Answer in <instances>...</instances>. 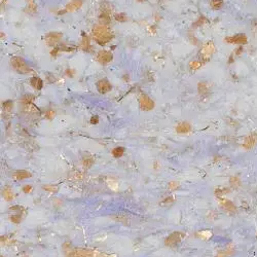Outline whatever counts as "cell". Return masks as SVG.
I'll use <instances>...</instances> for the list:
<instances>
[{
	"label": "cell",
	"instance_id": "1",
	"mask_svg": "<svg viewBox=\"0 0 257 257\" xmlns=\"http://www.w3.org/2000/svg\"><path fill=\"white\" fill-rule=\"evenodd\" d=\"M93 36H94L95 41L101 45L106 44V43L109 42L111 39H112V33L108 29L107 25L104 24L97 25L94 28V30H93Z\"/></svg>",
	"mask_w": 257,
	"mask_h": 257
},
{
	"label": "cell",
	"instance_id": "2",
	"mask_svg": "<svg viewBox=\"0 0 257 257\" xmlns=\"http://www.w3.org/2000/svg\"><path fill=\"white\" fill-rule=\"evenodd\" d=\"M10 64H11V67L19 73L27 74L32 71V69L26 64V62L20 57H13V59L10 60Z\"/></svg>",
	"mask_w": 257,
	"mask_h": 257
},
{
	"label": "cell",
	"instance_id": "3",
	"mask_svg": "<svg viewBox=\"0 0 257 257\" xmlns=\"http://www.w3.org/2000/svg\"><path fill=\"white\" fill-rule=\"evenodd\" d=\"M214 53V45H213L212 42H207L203 45L202 50H200V59L201 60H209L211 58L212 54Z\"/></svg>",
	"mask_w": 257,
	"mask_h": 257
},
{
	"label": "cell",
	"instance_id": "4",
	"mask_svg": "<svg viewBox=\"0 0 257 257\" xmlns=\"http://www.w3.org/2000/svg\"><path fill=\"white\" fill-rule=\"evenodd\" d=\"M62 33L59 32H50L48 34H46L45 36V42L47 45H55L57 43L60 42V40L62 39Z\"/></svg>",
	"mask_w": 257,
	"mask_h": 257
},
{
	"label": "cell",
	"instance_id": "5",
	"mask_svg": "<svg viewBox=\"0 0 257 257\" xmlns=\"http://www.w3.org/2000/svg\"><path fill=\"white\" fill-rule=\"evenodd\" d=\"M112 59H113V56L110 52H108V50H100V52L98 53V55H97V60L103 65L110 63V62L112 61Z\"/></svg>",
	"mask_w": 257,
	"mask_h": 257
},
{
	"label": "cell",
	"instance_id": "6",
	"mask_svg": "<svg viewBox=\"0 0 257 257\" xmlns=\"http://www.w3.org/2000/svg\"><path fill=\"white\" fill-rule=\"evenodd\" d=\"M139 102H140L141 108L144 110H151L152 108L154 107L153 101H152L148 96H146V95H142V96L140 97Z\"/></svg>",
	"mask_w": 257,
	"mask_h": 257
},
{
	"label": "cell",
	"instance_id": "7",
	"mask_svg": "<svg viewBox=\"0 0 257 257\" xmlns=\"http://www.w3.org/2000/svg\"><path fill=\"white\" fill-rule=\"evenodd\" d=\"M226 42L230 43H238V44H245L247 42V37L244 34H237L235 36H230L225 38Z\"/></svg>",
	"mask_w": 257,
	"mask_h": 257
},
{
	"label": "cell",
	"instance_id": "8",
	"mask_svg": "<svg viewBox=\"0 0 257 257\" xmlns=\"http://www.w3.org/2000/svg\"><path fill=\"white\" fill-rule=\"evenodd\" d=\"M111 83L107 79H101L97 82V89L100 93H107L111 90Z\"/></svg>",
	"mask_w": 257,
	"mask_h": 257
},
{
	"label": "cell",
	"instance_id": "9",
	"mask_svg": "<svg viewBox=\"0 0 257 257\" xmlns=\"http://www.w3.org/2000/svg\"><path fill=\"white\" fill-rule=\"evenodd\" d=\"M82 6V1L81 0H71L68 4L65 7V10L66 11H74L76 9L80 8Z\"/></svg>",
	"mask_w": 257,
	"mask_h": 257
},
{
	"label": "cell",
	"instance_id": "10",
	"mask_svg": "<svg viewBox=\"0 0 257 257\" xmlns=\"http://www.w3.org/2000/svg\"><path fill=\"white\" fill-rule=\"evenodd\" d=\"M30 83H31L32 87H33L35 90H37V91L41 90V89H42V87H43L42 80H41L39 77H36V76H34V77H32L31 79H30Z\"/></svg>",
	"mask_w": 257,
	"mask_h": 257
},
{
	"label": "cell",
	"instance_id": "11",
	"mask_svg": "<svg viewBox=\"0 0 257 257\" xmlns=\"http://www.w3.org/2000/svg\"><path fill=\"white\" fill-rule=\"evenodd\" d=\"M180 236H181V233H173V235H171L170 237H169L168 239H167L166 243H167V244H170V245L175 244V243L179 242V241L181 240V237H180Z\"/></svg>",
	"mask_w": 257,
	"mask_h": 257
},
{
	"label": "cell",
	"instance_id": "12",
	"mask_svg": "<svg viewBox=\"0 0 257 257\" xmlns=\"http://www.w3.org/2000/svg\"><path fill=\"white\" fill-rule=\"evenodd\" d=\"M15 178L17 180H21V179H24V178H28L30 176V174L26 171H20V172H17L15 173Z\"/></svg>",
	"mask_w": 257,
	"mask_h": 257
},
{
	"label": "cell",
	"instance_id": "13",
	"mask_svg": "<svg viewBox=\"0 0 257 257\" xmlns=\"http://www.w3.org/2000/svg\"><path fill=\"white\" fill-rule=\"evenodd\" d=\"M189 129H190V127L188 126V124H185V122L179 124V126L176 128V130H177L178 132H180V133H185V132H188Z\"/></svg>",
	"mask_w": 257,
	"mask_h": 257
},
{
	"label": "cell",
	"instance_id": "14",
	"mask_svg": "<svg viewBox=\"0 0 257 257\" xmlns=\"http://www.w3.org/2000/svg\"><path fill=\"white\" fill-rule=\"evenodd\" d=\"M27 2H28V11L29 13H35L37 9L35 1L34 0H27Z\"/></svg>",
	"mask_w": 257,
	"mask_h": 257
},
{
	"label": "cell",
	"instance_id": "15",
	"mask_svg": "<svg viewBox=\"0 0 257 257\" xmlns=\"http://www.w3.org/2000/svg\"><path fill=\"white\" fill-rule=\"evenodd\" d=\"M211 6L214 9H220L223 6V1L222 0H212Z\"/></svg>",
	"mask_w": 257,
	"mask_h": 257
},
{
	"label": "cell",
	"instance_id": "16",
	"mask_svg": "<svg viewBox=\"0 0 257 257\" xmlns=\"http://www.w3.org/2000/svg\"><path fill=\"white\" fill-rule=\"evenodd\" d=\"M124 147H116V148H114V149L112 150V154H113V156H114L115 157L121 156L122 154H124Z\"/></svg>",
	"mask_w": 257,
	"mask_h": 257
},
{
	"label": "cell",
	"instance_id": "17",
	"mask_svg": "<svg viewBox=\"0 0 257 257\" xmlns=\"http://www.w3.org/2000/svg\"><path fill=\"white\" fill-rule=\"evenodd\" d=\"M82 48L84 50H87V48L90 47V39L87 36H83V39H82Z\"/></svg>",
	"mask_w": 257,
	"mask_h": 257
},
{
	"label": "cell",
	"instance_id": "18",
	"mask_svg": "<svg viewBox=\"0 0 257 257\" xmlns=\"http://www.w3.org/2000/svg\"><path fill=\"white\" fill-rule=\"evenodd\" d=\"M115 20L119 21V22H127L128 17L124 13H117V15H115Z\"/></svg>",
	"mask_w": 257,
	"mask_h": 257
},
{
	"label": "cell",
	"instance_id": "19",
	"mask_svg": "<svg viewBox=\"0 0 257 257\" xmlns=\"http://www.w3.org/2000/svg\"><path fill=\"white\" fill-rule=\"evenodd\" d=\"M202 65H203V63L201 61H193L190 63V67L193 69H198V68H200Z\"/></svg>",
	"mask_w": 257,
	"mask_h": 257
},
{
	"label": "cell",
	"instance_id": "20",
	"mask_svg": "<svg viewBox=\"0 0 257 257\" xmlns=\"http://www.w3.org/2000/svg\"><path fill=\"white\" fill-rule=\"evenodd\" d=\"M3 194L5 196L6 200H10L11 198H13V194L11 193L10 191L8 190V189H5V190H4V193H3Z\"/></svg>",
	"mask_w": 257,
	"mask_h": 257
},
{
	"label": "cell",
	"instance_id": "21",
	"mask_svg": "<svg viewBox=\"0 0 257 257\" xmlns=\"http://www.w3.org/2000/svg\"><path fill=\"white\" fill-rule=\"evenodd\" d=\"M3 107H4V109L9 110L11 107H13V102H11V101H6L5 103L3 104Z\"/></svg>",
	"mask_w": 257,
	"mask_h": 257
},
{
	"label": "cell",
	"instance_id": "22",
	"mask_svg": "<svg viewBox=\"0 0 257 257\" xmlns=\"http://www.w3.org/2000/svg\"><path fill=\"white\" fill-rule=\"evenodd\" d=\"M24 191H25V193L31 191V186H25V187H24Z\"/></svg>",
	"mask_w": 257,
	"mask_h": 257
}]
</instances>
